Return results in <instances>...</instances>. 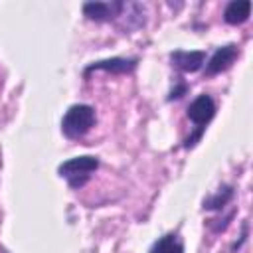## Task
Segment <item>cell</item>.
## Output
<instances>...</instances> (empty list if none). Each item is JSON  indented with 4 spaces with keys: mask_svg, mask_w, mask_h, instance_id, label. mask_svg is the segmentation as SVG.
<instances>
[{
    "mask_svg": "<svg viewBox=\"0 0 253 253\" xmlns=\"http://www.w3.org/2000/svg\"><path fill=\"white\" fill-rule=\"evenodd\" d=\"M215 113H217V105H215L213 97L208 95V93H200V95L188 105L186 117L194 123V130H192V132L184 138V142H182V146H184L186 150H192V148L198 146V142H200L202 136L206 134L208 125L213 121Z\"/></svg>",
    "mask_w": 253,
    "mask_h": 253,
    "instance_id": "1",
    "label": "cell"
},
{
    "mask_svg": "<svg viewBox=\"0 0 253 253\" xmlns=\"http://www.w3.org/2000/svg\"><path fill=\"white\" fill-rule=\"evenodd\" d=\"M95 123H97L95 107L87 103H75L65 111L61 119V134L69 140L83 138L95 126Z\"/></svg>",
    "mask_w": 253,
    "mask_h": 253,
    "instance_id": "2",
    "label": "cell"
},
{
    "mask_svg": "<svg viewBox=\"0 0 253 253\" xmlns=\"http://www.w3.org/2000/svg\"><path fill=\"white\" fill-rule=\"evenodd\" d=\"M101 166V160L93 154H81V156H73L65 162H61L57 166V174L67 182V186L71 190H81L93 176V172H97V168Z\"/></svg>",
    "mask_w": 253,
    "mask_h": 253,
    "instance_id": "3",
    "label": "cell"
},
{
    "mask_svg": "<svg viewBox=\"0 0 253 253\" xmlns=\"http://www.w3.org/2000/svg\"><path fill=\"white\" fill-rule=\"evenodd\" d=\"M237 57H239V47H237V43H225V45L217 47V49L206 59V63H204V75H206V77H213V75H217V73L227 71V69L235 63Z\"/></svg>",
    "mask_w": 253,
    "mask_h": 253,
    "instance_id": "4",
    "label": "cell"
},
{
    "mask_svg": "<svg viewBox=\"0 0 253 253\" xmlns=\"http://www.w3.org/2000/svg\"><path fill=\"white\" fill-rule=\"evenodd\" d=\"M138 67L136 57H107V59H97L83 69V77H89L93 71H105L113 75H128Z\"/></svg>",
    "mask_w": 253,
    "mask_h": 253,
    "instance_id": "5",
    "label": "cell"
},
{
    "mask_svg": "<svg viewBox=\"0 0 253 253\" xmlns=\"http://www.w3.org/2000/svg\"><path fill=\"white\" fill-rule=\"evenodd\" d=\"M125 2L117 0V2H85L83 4V16L91 22L97 24H105V22H117L121 12H123Z\"/></svg>",
    "mask_w": 253,
    "mask_h": 253,
    "instance_id": "6",
    "label": "cell"
},
{
    "mask_svg": "<svg viewBox=\"0 0 253 253\" xmlns=\"http://www.w3.org/2000/svg\"><path fill=\"white\" fill-rule=\"evenodd\" d=\"M208 59L206 49H174L170 51L172 67H176L180 73H198L204 69V63Z\"/></svg>",
    "mask_w": 253,
    "mask_h": 253,
    "instance_id": "7",
    "label": "cell"
},
{
    "mask_svg": "<svg viewBox=\"0 0 253 253\" xmlns=\"http://www.w3.org/2000/svg\"><path fill=\"white\" fill-rule=\"evenodd\" d=\"M119 20H121L123 30H126V32L144 28L146 26V6L138 4V2H125Z\"/></svg>",
    "mask_w": 253,
    "mask_h": 253,
    "instance_id": "8",
    "label": "cell"
},
{
    "mask_svg": "<svg viewBox=\"0 0 253 253\" xmlns=\"http://www.w3.org/2000/svg\"><path fill=\"white\" fill-rule=\"evenodd\" d=\"M233 198H235V188L231 184H223L213 194H210L208 198H204L202 210L204 211H223L233 202Z\"/></svg>",
    "mask_w": 253,
    "mask_h": 253,
    "instance_id": "9",
    "label": "cell"
},
{
    "mask_svg": "<svg viewBox=\"0 0 253 253\" xmlns=\"http://www.w3.org/2000/svg\"><path fill=\"white\" fill-rule=\"evenodd\" d=\"M251 0H231L223 8V22L229 26H241L251 16Z\"/></svg>",
    "mask_w": 253,
    "mask_h": 253,
    "instance_id": "10",
    "label": "cell"
},
{
    "mask_svg": "<svg viewBox=\"0 0 253 253\" xmlns=\"http://www.w3.org/2000/svg\"><path fill=\"white\" fill-rule=\"evenodd\" d=\"M148 253H184V241L176 231H168L154 241Z\"/></svg>",
    "mask_w": 253,
    "mask_h": 253,
    "instance_id": "11",
    "label": "cell"
},
{
    "mask_svg": "<svg viewBox=\"0 0 253 253\" xmlns=\"http://www.w3.org/2000/svg\"><path fill=\"white\" fill-rule=\"evenodd\" d=\"M235 210H231L225 217H221V219H208L206 221V225H208V229L211 231V233H221V231H225L227 227H229V223H231V219L235 217Z\"/></svg>",
    "mask_w": 253,
    "mask_h": 253,
    "instance_id": "12",
    "label": "cell"
},
{
    "mask_svg": "<svg viewBox=\"0 0 253 253\" xmlns=\"http://www.w3.org/2000/svg\"><path fill=\"white\" fill-rule=\"evenodd\" d=\"M190 91V85L186 83V81H178L172 89H170V93H168V97H166V101L168 103H172V101H178V99H182L186 93Z\"/></svg>",
    "mask_w": 253,
    "mask_h": 253,
    "instance_id": "13",
    "label": "cell"
},
{
    "mask_svg": "<svg viewBox=\"0 0 253 253\" xmlns=\"http://www.w3.org/2000/svg\"><path fill=\"white\" fill-rule=\"evenodd\" d=\"M247 237H249V221H243V223H241V235H239V239L231 245V253H237V251L245 245Z\"/></svg>",
    "mask_w": 253,
    "mask_h": 253,
    "instance_id": "14",
    "label": "cell"
}]
</instances>
